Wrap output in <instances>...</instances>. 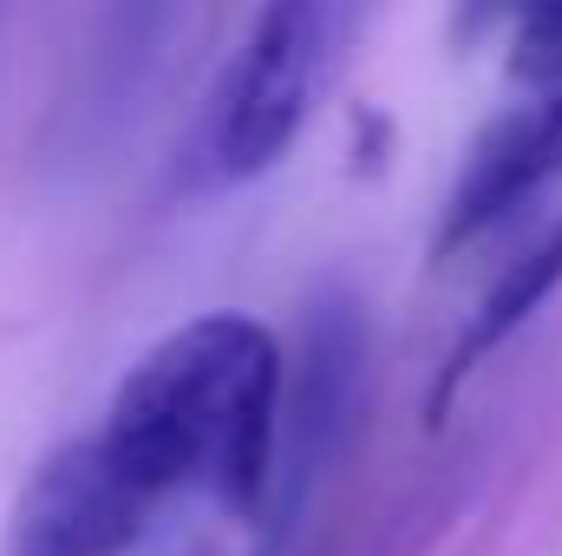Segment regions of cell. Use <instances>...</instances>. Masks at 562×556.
Here are the masks:
<instances>
[{
  "instance_id": "3",
  "label": "cell",
  "mask_w": 562,
  "mask_h": 556,
  "mask_svg": "<svg viewBox=\"0 0 562 556\" xmlns=\"http://www.w3.org/2000/svg\"><path fill=\"white\" fill-rule=\"evenodd\" d=\"M164 498L112 452L105 432L53 445L7 511L0 556H132Z\"/></svg>"
},
{
  "instance_id": "5",
  "label": "cell",
  "mask_w": 562,
  "mask_h": 556,
  "mask_svg": "<svg viewBox=\"0 0 562 556\" xmlns=\"http://www.w3.org/2000/svg\"><path fill=\"white\" fill-rule=\"evenodd\" d=\"M562 177V92H537L530 105H517L510 119H497L477 151L458 170V190L438 216L431 256H458L464 243H477L484 230H497L504 216H517L537 190H550Z\"/></svg>"
},
{
  "instance_id": "4",
  "label": "cell",
  "mask_w": 562,
  "mask_h": 556,
  "mask_svg": "<svg viewBox=\"0 0 562 556\" xmlns=\"http://www.w3.org/2000/svg\"><path fill=\"white\" fill-rule=\"evenodd\" d=\"M360 367H367V327L347 288H327L307 308V334H301V367L288 380V413H281V478H276V524L301 511V498L314 491L327 452L340 445V432L353 425L360 407Z\"/></svg>"
},
{
  "instance_id": "2",
  "label": "cell",
  "mask_w": 562,
  "mask_h": 556,
  "mask_svg": "<svg viewBox=\"0 0 562 556\" xmlns=\"http://www.w3.org/2000/svg\"><path fill=\"white\" fill-rule=\"evenodd\" d=\"M314 79H321V0H269L210 99L203 125L210 177L249 184L276 170L307 125Z\"/></svg>"
},
{
  "instance_id": "1",
  "label": "cell",
  "mask_w": 562,
  "mask_h": 556,
  "mask_svg": "<svg viewBox=\"0 0 562 556\" xmlns=\"http://www.w3.org/2000/svg\"><path fill=\"white\" fill-rule=\"evenodd\" d=\"M288 360L256 314H196L164 334L105 400V438L170 504L210 491L229 518L256 524L276 504Z\"/></svg>"
},
{
  "instance_id": "7",
  "label": "cell",
  "mask_w": 562,
  "mask_h": 556,
  "mask_svg": "<svg viewBox=\"0 0 562 556\" xmlns=\"http://www.w3.org/2000/svg\"><path fill=\"white\" fill-rule=\"evenodd\" d=\"M510 79L562 92V0H524L510 20Z\"/></svg>"
},
{
  "instance_id": "6",
  "label": "cell",
  "mask_w": 562,
  "mask_h": 556,
  "mask_svg": "<svg viewBox=\"0 0 562 556\" xmlns=\"http://www.w3.org/2000/svg\"><path fill=\"white\" fill-rule=\"evenodd\" d=\"M557 288H562V216L530 243V249H524V256H517V263H510V269H504V276L491 281V294L477 301L464 341L451 347V367H445L438 387H431V419L458 400V387H464V380H471V374H477V367H484V360H491L524 321H530V314H543V301H550Z\"/></svg>"
}]
</instances>
